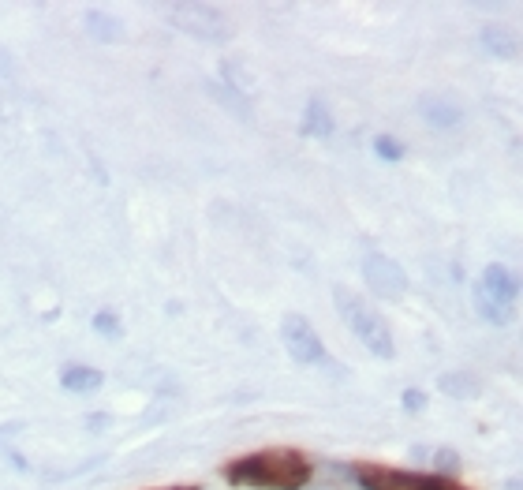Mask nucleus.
<instances>
[{"label":"nucleus","instance_id":"nucleus-9","mask_svg":"<svg viewBox=\"0 0 523 490\" xmlns=\"http://www.w3.org/2000/svg\"><path fill=\"white\" fill-rule=\"evenodd\" d=\"M423 113L434 128H456L460 124V109L449 105V101H438V98H423Z\"/></svg>","mask_w":523,"mask_h":490},{"label":"nucleus","instance_id":"nucleus-5","mask_svg":"<svg viewBox=\"0 0 523 490\" xmlns=\"http://www.w3.org/2000/svg\"><path fill=\"white\" fill-rule=\"evenodd\" d=\"M355 479L363 490H441L438 476H415V472H396V468H378V464H359Z\"/></svg>","mask_w":523,"mask_h":490},{"label":"nucleus","instance_id":"nucleus-16","mask_svg":"<svg viewBox=\"0 0 523 490\" xmlns=\"http://www.w3.org/2000/svg\"><path fill=\"white\" fill-rule=\"evenodd\" d=\"M225 75H228V83H232L236 90H251V87H255V83H251V79H247V75H243L236 64H225Z\"/></svg>","mask_w":523,"mask_h":490},{"label":"nucleus","instance_id":"nucleus-13","mask_svg":"<svg viewBox=\"0 0 523 490\" xmlns=\"http://www.w3.org/2000/svg\"><path fill=\"white\" fill-rule=\"evenodd\" d=\"M434 468H438V472H445V476H456V472H460V457H456L453 449L441 446L438 453H434Z\"/></svg>","mask_w":523,"mask_h":490},{"label":"nucleus","instance_id":"nucleus-17","mask_svg":"<svg viewBox=\"0 0 523 490\" xmlns=\"http://www.w3.org/2000/svg\"><path fill=\"white\" fill-rule=\"evenodd\" d=\"M400 404H404L408 412H423V408H426V393L408 390V393H404V397H400Z\"/></svg>","mask_w":523,"mask_h":490},{"label":"nucleus","instance_id":"nucleus-2","mask_svg":"<svg viewBox=\"0 0 523 490\" xmlns=\"http://www.w3.org/2000/svg\"><path fill=\"white\" fill-rule=\"evenodd\" d=\"M333 303H337V315L352 326V333L363 341V345L378 356V360H393L396 356V341L393 333H389V326H385V318L370 307L363 296H355L352 289H344V285H337L333 289Z\"/></svg>","mask_w":523,"mask_h":490},{"label":"nucleus","instance_id":"nucleus-3","mask_svg":"<svg viewBox=\"0 0 523 490\" xmlns=\"http://www.w3.org/2000/svg\"><path fill=\"white\" fill-rule=\"evenodd\" d=\"M169 15L180 23V30L195 34L202 42H225L228 34H232L228 19L221 15V8H213V4H172Z\"/></svg>","mask_w":523,"mask_h":490},{"label":"nucleus","instance_id":"nucleus-18","mask_svg":"<svg viewBox=\"0 0 523 490\" xmlns=\"http://www.w3.org/2000/svg\"><path fill=\"white\" fill-rule=\"evenodd\" d=\"M441 490H464V487H456V483H449V479H441Z\"/></svg>","mask_w":523,"mask_h":490},{"label":"nucleus","instance_id":"nucleus-11","mask_svg":"<svg viewBox=\"0 0 523 490\" xmlns=\"http://www.w3.org/2000/svg\"><path fill=\"white\" fill-rule=\"evenodd\" d=\"M441 390L449 397H475V378L471 375H445L441 378Z\"/></svg>","mask_w":523,"mask_h":490},{"label":"nucleus","instance_id":"nucleus-10","mask_svg":"<svg viewBox=\"0 0 523 490\" xmlns=\"http://www.w3.org/2000/svg\"><path fill=\"white\" fill-rule=\"evenodd\" d=\"M333 131V120H329V109L322 101H311L307 105V120H303V135H314V139H322Z\"/></svg>","mask_w":523,"mask_h":490},{"label":"nucleus","instance_id":"nucleus-8","mask_svg":"<svg viewBox=\"0 0 523 490\" xmlns=\"http://www.w3.org/2000/svg\"><path fill=\"white\" fill-rule=\"evenodd\" d=\"M101 382H105V375L94 371V367H68V371L60 375V386L68 393H94L101 390Z\"/></svg>","mask_w":523,"mask_h":490},{"label":"nucleus","instance_id":"nucleus-14","mask_svg":"<svg viewBox=\"0 0 523 490\" xmlns=\"http://www.w3.org/2000/svg\"><path fill=\"white\" fill-rule=\"evenodd\" d=\"M94 330H98L101 337H120V322H116V315H109V311H98V315H94Z\"/></svg>","mask_w":523,"mask_h":490},{"label":"nucleus","instance_id":"nucleus-15","mask_svg":"<svg viewBox=\"0 0 523 490\" xmlns=\"http://www.w3.org/2000/svg\"><path fill=\"white\" fill-rule=\"evenodd\" d=\"M482 38H486V45H490L494 53H505V57H512V53H516V42H512V38H505V34L497 38L494 27H486V34H482Z\"/></svg>","mask_w":523,"mask_h":490},{"label":"nucleus","instance_id":"nucleus-1","mask_svg":"<svg viewBox=\"0 0 523 490\" xmlns=\"http://www.w3.org/2000/svg\"><path fill=\"white\" fill-rule=\"evenodd\" d=\"M232 487H258V490H303L311 483V464L296 449H269L251 453L225 468Z\"/></svg>","mask_w":523,"mask_h":490},{"label":"nucleus","instance_id":"nucleus-7","mask_svg":"<svg viewBox=\"0 0 523 490\" xmlns=\"http://www.w3.org/2000/svg\"><path fill=\"white\" fill-rule=\"evenodd\" d=\"M475 292H479L482 300L494 303L497 311H509L512 303H516V296H520V285H516V277H512L509 266L494 262V266H486V270H482V281H479V289Z\"/></svg>","mask_w":523,"mask_h":490},{"label":"nucleus","instance_id":"nucleus-6","mask_svg":"<svg viewBox=\"0 0 523 490\" xmlns=\"http://www.w3.org/2000/svg\"><path fill=\"white\" fill-rule=\"evenodd\" d=\"M363 277H367L370 292H378L385 300H400L408 292V274L404 266H396L389 255H367L363 262Z\"/></svg>","mask_w":523,"mask_h":490},{"label":"nucleus","instance_id":"nucleus-4","mask_svg":"<svg viewBox=\"0 0 523 490\" xmlns=\"http://www.w3.org/2000/svg\"><path fill=\"white\" fill-rule=\"evenodd\" d=\"M281 337H284V348H288V356L303 367H314V363H326V345H322V337L314 333V326L307 322L303 315H288L281 322Z\"/></svg>","mask_w":523,"mask_h":490},{"label":"nucleus","instance_id":"nucleus-12","mask_svg":"<svg viewBox=\"0 0 523 490\" xmlns=\"http://www.w3.org/2000/svg\"><path fill=\"white\" fill-rule=\"evenodd\" d=\"M374 150H378V158H385V161H400V158H404V146L396 143L393 135H378V139H374Z\"/></svg>","mask_w":523,"mask_h":490}]
</instances>
